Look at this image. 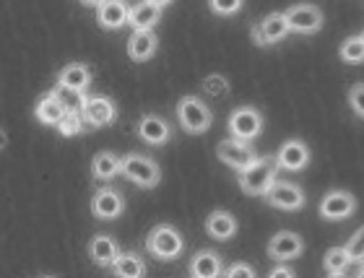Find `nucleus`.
Returning a JSON list of instances; mask_svg holds the SVG:
<instances>
[{
	"mask_svg": "<svg viewBox=\"0 0 364 278\" xmlns=\"http://www.w3.org/2000/svg\"><path fill=\"white\" fill-rule=\"evenodd\" d=\"M281 166L276 161V156H255L250 164L237 172V180H240V190L245 196L260 198L266 196L268 188L279 180Z\"/></svg>",
	"mask_w": 364,
	"mask_h": 278,
	"instance_id": "f257e3e1",
	"label": "nucleus"
},
{
	"mask_svg": "<svg viewBox=\"0 0 364 278\" xmlns=\"http://www.w3.org/2000/svg\"><path fill=\"white\" fill-rule=\"evenodd\" d=\"M185 250V237L180 234V229H175L172 224H159L154 226L151 232L146 234V252L156 260H177Z\"/></svg>",
	"mask_w": 364,
	"mask_h": 278,
	"instance_id": "f03ea898",
	"label": "nucleus"
},
{
	"mask_svg": "<svg viewBox=\"0 0 364 278\" xmlns=\"http://www.w3.org/2000/svg\"><path fill=\"white\" fill-rule=\"evenodd\" d=\"M177 122H180V128L185 133H190V136H203L213 125V112L203 99L188 94V97H182L177 102Z\"/></svg>",
	"mask_w": 364,
	"mask_h": 278,
	"instance_id": "7ed1b4c3",
	"label": "nucleus"
},
{
	"mask_svg": "<svg viewBox=\"0 0 364 278\" xmlns=\"http://www.w3.org/2000/svg\"><path fill=\"white\" fill-rule=\"evenodd\" d=\"M122 177L138 188L151 190L161 182V169L154 159L144 156V154H128V156H122Z\"/></svg>",
	"mask_w": 364,
	"mask_h": 278,
	"instance_id": "20e7f679",
	"label": "nucleus"
},
{
	"mask_svg": "<svg viewBox=\"0 0 364 278\" xmlns=\"http://www.w3.org/2000/svg\"><path fill=\"white\" fill-rule=\"evenodd\" d=\"M81 97V114H84V122L86 128H109V125H114V120H117V107H114V102L109 97H102V94H94V97H89V94H78Z\"/></svg>",
	"mask_w": 364,
	"mask_h": 278,
	"instance_id": "39448f33",
	"label": "nucleus"
},
{
	"mask_svg": "<svg viewBox=\"0 0 364 278\" xmlns=\"http://www.w3.org/2000/svg\"><path fill=\"white\" fill-rule=\"evenodd\" d=\"M263 125H266V122H263V114H260L258 107H252V105L237 107L227 120L229 136L240 138V141H250V143L263 133Z\"/></svg>",
	"mask_w": 364,
	"mask_h": 278,
	"instance_id": "423d86ee",
	"label": "nucleus"
},
{
	"mask_svg": "<svg viewBox=\"0 0 364 278\" xmlns=\"http://www.w3.org/2000/svg\"><path fill=\"white\" fill-rule=\"evenodd\" d=\"M287 21L291 34H302V37H312L323 29L326 16L315 3H296L287 11Z\"/></svg>",
	"mask_w": 364,
	"mask_h": 278,
	"instance_id": "0eeeda50",
	"label": "nucleus"
},
{
	"mask_svg": "<svg viewBox=\"0 0 364 278\" xmlns=\"http://www.w3.org/2000/svg\"><path fill=\"white\" fill-rule=\"evenodd\" d=\"M266 203L271 208H279V210H299L304 203H307V196H304V190L291 180H276L268 188L266 196Z\"/></svg>",
	"mask_w": 364,
	"mask_h": 278,
	"instance_id": "6e6552de",
	"label": "nucleus"
},
{
	"mask_svg": "<svg viewBox=\"0 0 364 278\" xmlns=\"http://www.w3.org/2000/svg\"><path fill=\"white\" fill-rule=\"evenodd\" d=\"M357 210V198L349 190H328L320 201V216L326 221H346Z\"/></svg>",
	"mask_w": 364,
	"mask_h": 278,
	"instance_id": "1a4fd4ad",
	"label": "nucleus"
},
{
	"mask_svg": "<svg viewBox=\"0 0 364 278\" xmlns=\"http://www.w3.org/2000/svg\"><path fill=\"white\" fill-rule=\"evenodd\" d=\"M291 34L287 21V14H268L263 21H258L252 26V42L260 47H271L279 45Z\"/></svg>",
	"mask_w": 364,
	"mask_h": 278,
	"instance_id": "9d476101",
	"label": "nucleus"
},
{
	"mask_svg": "<svg viewBox=\"0 0 364 278\" xmlns=\"http://www.w3.org/2000/svg\"><path fill=\"white\" fill-rule=\"evenodd\" d=\"M216 156H219V161H224L227 166H232V169L240 172V169H245L258 154H255L250 141H240V138L229 136V138H224V141H219Z\"/></svg>",
	"mask_w": 364,
	"mask_h": 278,
	"instance_id": "9b49d317",
	"label": "nucleus"
},
{
	"mask_svg": "<svg viewBox=\"0 0 364 278\" xmlns=\"http://www.w3.org/2000/svg\"><path fill=\"white\" fill-rule=\"evenodd\" d=\"M94 81V73L86 63H68L58 70V78H55V86L60 91H70V94H86Z\"/></svg>",
	"mask_w": 364,
	"mask_h": 278,
	"instance_id": "f8f14e48",
	"label": "nucleus"
},
{
	"mask_svg": "<svg viewBox=\"0 0 364 278\" xmlns=\"http://www.w3.org/2000/svg\"><path fill=\"white\" fill-rule=\"evenodd\" d=\"M125 210V196L114 188H99L91 198V213L99 218V221H114V218L122 216Z\"/></svg>",
	"mask_w": 364,
	"mask_h": 278,
	"instance_id": "ddd939ff",
	"label": "nucleus"
},
{
	"mask_svg": "<svg viewBox=\"0 0 364 278\" xmlns=\"http://www.w3.org/2000/svg\"><path fill=\"white\" fill-rule=\"evenodd\" d=\"M310 146L299 138H289V141L281 143V149L276 151V161L284 172H302L304 166L310 164Z\"/></svg>",
	"mask_w": 364,
	"mask_h": 278,
	"instance_id": "4468645a",
	"label": "nucleus"
},
{
	"mask_svg": "<svg viewBox=\"0 0 364 278\" xmlns=\"http://www.w3.org/2000/svg\"><path fill=\"white\" fill-rule=\"evenodd\" d=\"M268 257H273L276 263H287V260H296L304 252V240L296 232H279L268 240L266 247Z\"/></svg>",
	"mask_w": 364,
	"mask_h": 278,
	"instance_id": "2eb2a0df",
	"label": "nucleus"
},
{
	"mask_svg": "<svg viewBox=\"0 0 364 278\" xmlns=\"http://www.w3.org/2000/svg\"><path fill=\"white\" fill-rule=\"evenodd\" d=\"M138 138L146 143V146H164L172 138V125H169L161 114H144L138 120Z\"/></svg>",
	"mask_w": 364,
	"mask_h": 278,
	"instance_id": "dca6fc26",
	"label": "nucleus"
},
{
	"mask_svg": "<svg viewBox=\"0 0 364 278\" xmlns=\"http://www.w3.org/2000/svg\"><path fill=\"white\" fill-rule=\"evenodd\" d=\"M65 112H68V105L63 102L60 89L42 94V97L37 99V105H34V117H37L42 125H50V128H55V125L63 120Z\"/></svg>",
	"mask_w": 364,
	"mask_h": 278,
	"instance_id": "f3484780",
	"label": "nucleus"
},
{
	"mask_svg": "<svg viewBox=\"0 0 364 278\" xmlns=\"http://www.w3.org/2000/svg\"><path fill=\"white\" fill-rule=\"evenodd\" d=\"M130 18V6L125 0H102L97 6V23L102 29L117 31L122 26H128Z\"/></svg>",
	"mask_w": 364,
	"mask_h": 278,
	"instance_id": "a211bd4d",
	"label": "nucleus"
},
{
	"mask_svg": "<svg viewBox=\"0 0 364 278\" xmlns=\"http://www.w3.org/2000/svg\"><path fill=\"white\" fill-rule=\"evenodd\" d=\"M240 224H237L235 213H229L224 208H216L205 216V234L216 242H229L237 234Z\"/></svg>",
	"mask_w": 364,
	"mask_h": 278,
	"instance_id": "6ab92c4d",
	"label": "nucleus"
},
{
	"mask_svg": "<svg viewBox=\"0 0 364 278\" xmlns=\"http://www.w3.org/2000/svg\"><path fill=\"white\" fill-rule=\"evenodd\" d=\"M188 273L193 278H219L224 276V257L213 250H200L193 255L188 265Z\"/></svg>",
	"mask_w": 364,
	"mask_h": 278,
	"instance_id": "aec40b11",
	"label": "nucleus"
},
{
	"mask_svg": "<svg viewBox=\"0 0 364 278\" xmlns=\"http://www.w3.org/2000/svg\"><path fill=\"white\" fill-rule=\"evenodd\" d=\"M125 50H128V58L133 63H146V60H151L154 55H156V50H159V39H156L154 29L133 31V34L128 37V45H125Z\"/></svg>",
	"mask_w": 364,
	"mask_h": 278,
	"instance_id": "412c9836",
	"label": "nucleus"
},
{
	"mask_svg": "<svg viewBox=\"0 0 364 278\" xmlns=\"http://www.w3.org/2000/svg\"><path fill=\"white\" fill-rule=\"evenodd\" d=\"M120 252L122 250H120V245H117V240L109 237V234H94V237H91L89 257H91V263L99 265V268H109Z\"/></svg>",
	"mask_w": 364,
	"mask_h": 278,
	"instance_id": "4be33fe9",
	"label": "nucleus"
},
{
	"mask_svg": "<svg viewBox=\"0 0 364 278\" xmlns=\"http://www.w3.org/2000/svg\"><path fill=\"white\" fill-rule=\"evenodd\" d=\"M161 21V8H156L149 0H141L136 6H130V18L128 26L133 31H149L156 29V23Z\"/></svg>",
	"mask_w": 364,
	"mask_h": 278,
	"instance_id": "5701e85b",
	"label": "nucleus"
},
{
	"mask_svg": "<svg viewBox=\"0 0 364 278\" xmlns=\"http://www.w3.org/2000/svg\"><path fill=\"white\" fill-rule=\"evenodd\" d=\"M91 174L99 182H109L117 174H122V156L114 151H99L94 161H91Z\"/></svg>",
	"mask_w": 364,
	"mask_h": 278,
	"instance_id": "b1692460",
	"label": "nucleus"
},
{
	"mask_svg": "<svg viewBox=\"0 0 364 278\" xmlns=\"http://www.w3.org/2000/svg\"><path fill=\"white\" fill-rule=\"evenodd\" d=\"M109 271L120 278H141L146 276L149 268H146L144 257L138 255V252H120V255L114 257V263L109 265Z\"/></svg>",
	"mask_w": 364,
	"mask_h": 278,
	"instance_id": "393cba45",
	"label": "nucleus"
},
{
	"mask_svg": "<svg viewBox=\"0 0 364 278\" xmlns=\"http://www.w3.org/2000/svg\"><path fill=\"white\" fill-rule=\"evenodd\" d=\"M357 263L351 257L349 247H331L323 257V268H326L328 276H343V273L351 271V265Z\"/></svg>",
	"mask_w": 364,
	"mask_h": 278,
	"instance_id": "a878e982",
	"label": "nucleus"
},
{
	"mask_svg": "<svg viewBox=\"0 0 364 278\" xmlns=\"http://www.w3.org/2000/svg\"><path fill=\"white\" fill-rule=\"evenodd\" d=\"M58 128V133H60L63 138H73V136H81L86 128L84 122V114H81V109H73V107H68V112L63 114V120L55 125Z\"/></svg>",
	"mask_w": 364,
	"mask_h": 278,
	"instance_id": "bb28decb",
	"label": "nucleus"
},
{
	"mask_svg": "<svg viewBox=\"0 0 364 278\" xmlns=\"http://www.w3.org/2000/svg\"><path fill=\"white\" fill-rule=\"evenodd\" d=\"M338 58H341L343 63H351V65H359V63H364V42L362 37H349L343 39L341 50H338Z\"/></svg>",
	"mask_w": 364,
	"mask_h": 278,
	"instance_id": "cd10ccee",
	"label": "nucleus"
},
{
	"mask_svg": "<svg viewBox=\"0 0 364 278\" xmlns=\"http://www.w3.org/2000/svg\"><path fill=\"white\" fill-rule=\"evenodd\" d=\"M245 6V0H208V8L211 14L221 16V18H229V16L240 14Z\"/></svg>",
	"mask_w": 364,
	"mask_h": 278,
	"instance_id": "c85d7f7f",
	"label": "nucleus"
},
{
	"mask_svg": "<svg viewBox=\"0 0 364 278\" xmlns=\"http://www.w3.org/2000/svg\"><path fill=\"white\" fill-rule=\"evenodd\" d=\"M203 91H208L211 97H227L229 94V81L224 75H208L203 81Z\"/></svg>",
	"mask_w": 364,
	"mask_h": 278,
	"instance_id": "c756f323",
	"label": "nucleus"
},
{
	"mask_svg": "<svg viewBox=\"0 0 364 278\" xmlns=\"http://www.w3.org/2000/svg\"><path fill=\"white\" fill-rule=\"evenodd\" d=\"M349 107L359 120H364V83H354L349 89Z\"/></svg>",
	"mask_w": 364,
	"mask_h": 278,
	"instance_id": "7c9ffc66",
	"label": "nucleus"
},
{
	"mask_svg": "<svg viewBox=\"0 0 364 278\" xmlns=\"http://www.w3.org/2000/svg\"><path fill=\"white\" fill-rule=\"evenodd\" d=\"M346 247H349V252H351V257L354 260H364V226H359L357 232L351 234V240L346 242Z\"/></svg>",
	"mask_w": 364,
	"mask_h": 278,
	"instance_id": "2f4dec72",
	"label": "nucleus"
},
{
	"mask_svg": "<svg viewBox=\"0 0 364 278\" xmlns=\"http://www.w3.org/2000/svg\"><path fill=\"white\" fill-rule=\"evenodd\" d=\"M224 278H255V268L247 263H235L224 268Z\"/></svg>",
	"mask_w": 364,
	"mask_h": 278,
	"instance_id": "473e14b6",
	"label": "nucleus"
},
{
	"mask_svg": "<svg viewBox=\"0 0 364 278\" xmlns=\"http://www.w3.org/2000/svg\"><path fill=\"white\" fill-rule=\"evenodd\" d=\"M268 276H271V278H291V276H294V271H291V268H287V265H276Z\"/></svg>",
	"mask_w": 364,
	"mask_h": 278,
	"instance_id": "72a5a7b5",
	"label": "nucleus"
},
{
	"mask_svg": "<svg viewBox=\"0 0 364 278\" xmlns=\"http://www.w3.org/2000/svg\"><path fill=\"white\" fill-rule=\"evenodd\" d=\"M149 3H154V6L161 8V11H164L167 6H172V0H149Z\"/></svg>",
	"mask_w": 364,
	"mask_h": 278,
	"instance_id": "f704fd0d",
	"label": "nucleus"
},
{
	"mask_svg": "<svg viewBox=\"0 0 364 278\" xmlns=\"http://www.w3.org/2000/svg\"><path fill=\"white\" fill-rule=\"evenodd\" d=\"M78 3H81V6H89V8H97L102 0H78Z\"/></svg>",
	"mask_w": 364,
	"mask_h": 278,
	"instance_id": "c9c22d12",
	"label": "nucleus"
},
{
	"mask_svg": "<svg viewBox=\"0 0 364 278\" xmlns=\"http://www.w3.org/2000/svg\"><path fill=\"white\" fill-rule=\"evenodd\" d=\"M8 146V138H6V133H3V130H0V151L6 149Z\"/></svg>",
	"mask_w": 364,
	"mask_h": 278,
	"instance_id": "e433bc0d",
	"label": "nucleus"
},
{
	"mask_svg": "<svg viewBox=\"0 0 364 278\" xmlns=\"http://www.w3.org/2000/svg\"><path fill=\"white\" fill-rule=\"evenodd\" d=\"M357 276L364 278V260H359V268H357Z\"/></svg>",
	"mask_w": 364,
	"mask_h": 278,
	"instance_id": "4c0bfd02",
	"label": "nucleus"
},
{
	"mask_svg": "<svg viewBox=\"0 0 364 278\" xmlns=\"http://www.w3.org/2000/svg\"><path fill=\"white\" fill-rule=\"evenodd\" d=\"M359 37H362V42H364V31H362V34H359Z\"/></svg>",
	"mask_w": 364,
	"mask_h": 278,
	"instance_id": "58836bf2",
	"label": "nucleus"
}]
</instances>
